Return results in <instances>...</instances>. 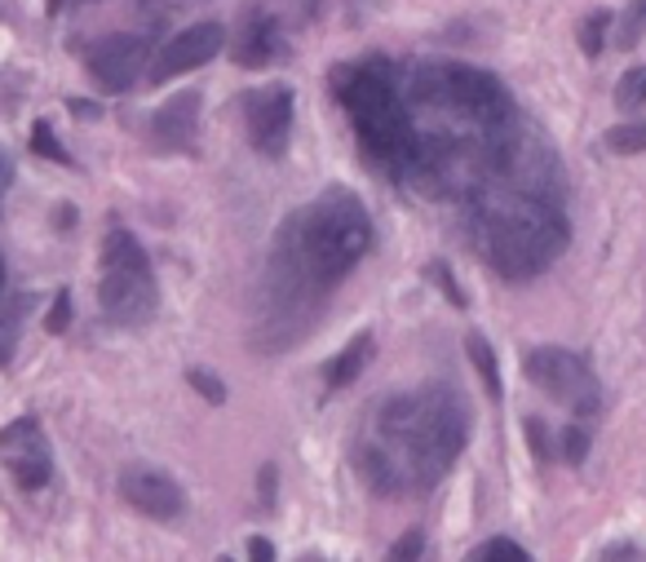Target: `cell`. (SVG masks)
Returning <instances> with one entry per match:
<instances>
[{
    "label": "cell",
    "mask_w": 646,
    "mask_h": 562,
    "mask_svg": "<svg viewBox=\"0 0 646 562\" xmlns=\"http://www.w3.org/2000/svg\"><path fill=\"white\" fill-rule=\"evenodd\" d=\"M32 156H45V160H54V164H71V156H67V147L54 138V125H49V121H36V125H32Z\"/></svg>",
    "instance_id": "44dd1931"
},
{
    "label": "cell",
    "mask_w": 646,
    "mask_h": 562,
    "mask_svg": "<svg viewBox=\"0 0 646 562\" xmlns=\"http://www.w3.org/2000/svg\"><path fill=\"white\" fill-rule=\"evenodd\" d=\"M429 279H435V284H439V288H443V293H448V301H452V306H457V310H461V306H465V293H461V284H457V279H452V271H448V266H443V262H435V266H429Z\"/></svg>",
    "instance_id": "f546056e"
},
{
    "label": "cell",
    "mask_w": 646,
    "mask_h": 562,
    "mask_svg": "<svg viewBox=\"0 0 646 562\" xmlns=\"http://www.w3.org/2000/svg\"><path fill=\"white\" fill-rule=\"evenodd\" d=\"M10 182H14V160L0 151V199H5V191H10Z\"/></svg>",
    "instance_id": "d6a6232c"
},
{
    "label": "cell",
    "mask_w": 646,
    "mask_h": 562,
    "mask_svg": "<svg viewBox=\"0 0 646 562\" xmlns=\"http://www.w3.org/2000/svg\"><path fill=\"white\" fill-rule=\"evenodd\" d=\"M195 129H199V93L195 89L173 93L151 116L155 147H164V151H191L195 147Z\"/></svg>",
    "instance_id": "5bb4252c"
},
{
    "label": "cell",
    "mask_w": 646,
    "mask_h": 562,
    "mask_svg": "<svg viewBox=\"0 0 646 562\" xmlns=\"http://www.w3.org/2000/svg\"><path fill=\"white\" fill-rule=\"evenodd\" d=\"M465 434L470 416L461 394L448 386H425L420 394L377 403L355 461L377 492H425L452 470L465 447Z\"/></svg>",
    "instance_id": "6da1fadb"
},
{
    "label": "cell",
    "mask_w": 646,
    "mask_h": 562,
    "mask_svg": "<svg viewBox=\"0 0 646 562\" xmlns=\"http://www.w3.org/2000/svg\"><path fill=\"white\" fill-rule=\"evenodd\" d=\"M27 301L32 297H10L0 306V368H5L19 351V332H23V314H27Z\"/></svg>",
    "instance_id": "2e32d148"
},
{
    "label": "cell",
    "mask_w": 646,
    "mask_h": 562,
    "mask_svg": "<svg viewBox=\"0 0 646 562\" xmlns=\"http://www.w3.org/2000/svg\"><path fill=\"white\" fill-rule=\"evenodd\" d=\"M522 368H527V381L531 386H541L550 399L567 403L576 416H598V408H602L598 381L589 377L585 359H576L572 351H563V346H535V351H527Z\"/></svg>",
    "instance_id": "52a82bcc"
},
{
    "label": "cell",
    "mask_w": 646,
    "mask_h": 562,
    "mask_svg": "<svg viewBox=\"0 0 646 562\" xmlns=\"http://www.w3.org/2000/svg\"><path fill=\"white\" fill-rule=\"evenodd\" d=\"M284 32H279V19L266 14V10H249L240 19V32H235V45H231V58L249 71L257 67H270L275 58H284Z\"/></svg>",
    "instance_id": "4fadbf2b"
},
{
    "label": "cell",
    "mask_w": 646,
    "mask_h": 562,
    "mask_svg": "<svg viewBox=\"0 0 646 562\" xmlns=\"http://www.w3.org/2000/svg\"><path fill=\"white\" fill-rule=\"evenodd\" d=\"M0 461H5L14 483L27 488V492H41L54 479V452H49L45 429H41L36 416H19L0 429Z\"/></svg>",
    "instance_id": "9c48e42d"
},
{
    "label": "cell",
    "mask_w": 646,
    "mask_h": 562,
    "mask_svg": "<svg viewBox=\"0 0 646 562\" xmlns=\"http://www.w3.org/2000/svg\"><path fill=\"white\" fill-rule=\"evenodd\" d=\"M257 501H262V509H275L279 505V466H262V474H257Z\"/></svg>",
    "instance_id": "4316f807"
},
{
    "label": "cell",
    "mask_w": 646,
    "mask_h": 562,
    "mask_svg": "<svg viewBox=\"0 0 646 562\" xmlns=\"http://www.w3.org/2000/svg\"><path fill=\"white\" fill-rule=\"evenodd\" d=\"M642 102H646V67H628L615 80V106L620 111H637Z\"/></svg>",
    "instance_id": "ac0fdd59"
},
{
    "label": "cell",
    "mask_w": 646,
    "mask_h": 562,
    "mask_svg": "<svg viewBox=\"0 0 646 562\" xmlns=\"http://www.w3.org/2000/svg\"><path fill=\"white\" fill-rule=\"evenodd\" d=\"M249 553H253L257 562H270V558H275V544H270L266 536H253V540H249Z\"/></svg>",
    "instance_id": "1f68e13d"
},
{
    "label": "cell",
    "mask_w": 646,
    "mask_h": 562,
    "mask_svg": "<svg viewBox=\"0 0 646 562\" xmlns=\"http://www.w3.org/2000/svg\"><path fill=\"white\" fill-rule=\"evenodd\" d=\"M160 288L151 275V262L142 253V244L116 227L102 240V284H97V310L120 323V328H138L155 314Z\"/></svg>",
    "instance_id": "5b68a950"
},
{
    "label": "cell",
    "mask_w": 646,
    "mask_h": 562,
    "mask_svg": "<svg viewBox=\"0 0 646 562\" xmlns=\"http://www.w3.org/2000/svg\"><path fill=\"white\" fill-rule=\"evenodd\" d=\"M76 5H93V0H49V14H62V10H76Z\"/></svg>",
    "instance_id": "836d02e7"
},
{
    "label": "cell",
    "mask_w": 646,
    "mask_h": 562,
    "mask_svg": "<svg viewBox=\"0 0 646 562\" xmlns=\"http://www.w3.org/2000/svg\"><path fill=\"white\" fill-rule=\"evenodd\" d=\"M67 111H71V116H80V121H97V116H102V106H97V102H80V98H71Z\"/></svg>",
    "instance_id": "4dcf8cb0"
},
{
    "label": "cell",
    "mask_w": 646,
    "mask_h": 562,
    "mask_svg": "<svg viewBox=\"0 0 646 562\" xmlns=\"http://www.w3.org/2000/svg\"><path fill=\"white\" fill-rule=\"evenodd\" d=\"M470 558H474V562H527V549H522L518 540H509V536H496V540L478 544Z\"/></svg>",
    "instance_id": "7402d4cb"
},
{
    "label": "cell",
    "mask_w": 646,
    "mask_h": 562,
    "mask_svg": "<svg viewBox=\"0 0 646 562\" xmlns=\"http://www.w3.org/2000/svg\"><path fill=\"white\" fill-rule=\"evenodd\" d=\"M611 10H593L585 23H580V49L589 54V58H598L602 54V45H607V32H611Z\"/></svg>",
    "instance_id": "d6986e66"
},
{
    "label": "cell",
    "mask_w": 646,
    "mask_h": 562,
    "mask_svg": "<svg viewBox=\"0 0 646 562\" xmlns=\"http://www.w3.org/2000/svg\"><path fill=\"white\" fill-rule=\"evenodd\" d=\"M120 496L147 514V518H160V523H173L186 514V492L177 488V479H169L164 470L155 466H129L120 474Z\"/></svg>",
    "instance_id": "8fae6325"
},
{
    "label": "cell",
    "mask_w": 646,
    "mask_h": 562,
    "mask_svg": "<svg viewBox=\"0 0 646 562\" xmlns=\"http://www.w3.org/2000/svg\"><path fill=\"white\" fill-rule=\"evenodd\" d=\"M186 381H191V390H195L199 399H208L212 408H222V403H227V386H222L218 372H208V368H186Z\"/></svg>",
    "instance_id": "603a6c76"
},
{
    "label": "cell",
    "mask_w": 646,
    "mask_h": 562,
    "mask_svg": "<svg viewBox=\"0 0 646 562\" xmlns=\"http://www.w3.org/2000/svg\"><path fill=\"white\" fill-rule=\"evenodd\" d=\"M483 257L505 279H531L567 249V217L545 195H483L474 213Z\"/></svg>",
    "instance_id": "3957f363"
},
{
    "label": "cell",
    "mask_w": 646,
    "mask_h": 562,
    "mask_svg": "<svg viewBox=\"0 0 646 562\" xmlns=\"http://www.w3.org/2000/svg\"><path fill=\"white\" fill-rule=\"evenodd\" d=\"M602 558H637V549L633 544H611V549H602Z\"/></svg>",
    "instance_id": "e575fe53"
},
{
    "label": "cell",
    "mask_w": 646,
    "mask_h": 562,
    "mask_svg": "<svg viewBox=\"0 0 646 562\" xmlns=\"http://www.w3.org/2000/svg\"><path fill=\"white\" fill-rule=\"evenodd\" d=\"M292 111H297V98L288 84H262L244 98V125H249V142L266 156V160H279L288 151V138H292Z\"/></svg>",
    "instance_id": "ba28073f"
},
{
    "label": "cell",
    "mask_w": 646,
    "mask_h": 562,
    "mask_svg": "<svg viewBox=\"0 0 646 562\" xmlns=\"http://www.w3.org/2000/svg\"><path fill=\"white\" fill-rule=\"evenodd\" d=\"M642 32H646V0H633V5H628V14L620 19V32H615V45H620V49H633Z\"/></svg>",
    "instance_id": "cb8c5ba5"
},
{
    "label": "cell",
    "mask_w": 646,
    "mask_h": 562,
    "mask_svg": "<svg viewBox=\"0 0 646 562\" xmlns=\"http://www.w3.org/2000/svg\"><path fill=\"white\" fill-rule=\"evenodd\" d=\"M527 438H531V452L541 457V461H550V457H554V443H550V429H545V421H541V416H527Z\"/></svg>",
    "instance_id": "83f0119b"
},
{
    "label": "cell",
    "mask_w": 646,
    "mask_h": 562,
    "mask_svg": "<svg viewBox=\"0 0 646 562\" xmlns=\"http://www.w3.org/2000/svg\"><path fill=\"white\" fill-rule=\"evenodd\" d=\"M342 102H346L350 121H355L359 147L368 151L372 164H381L390 173L416 169L420 138H416V125L407 116V106H403L394 80L385 76V67H377V62L355 67L350 84L342 89Z\"/></svg>",
    "instance_id": "277c9868"
},
{
    "label": "cell",
    "mask_w": 646,
    "mask_h": 562,
    "mask_svg": "<svg viewBox=\"0 0 646 562\" xmlns=\"http://www.w3.org/2000/svg\"><path fill=\"white\" fill-rule=\"evenodd\" d=\"M372 249V217L350 191H328L301 213L288 217V227L279 231L275 244V284L279 301L292 306H319V297L337 288L359 257ZM270 301V306H279Z\"/></svg>",
    "instance_id": "7a4b0ae2"
},
{
    "label": "cell",
    "mask_w": 646,
    "mask_h": 562,
    "mask_svg": "<svg viewBox=\"0 0 646 562\" xmlns=\"http://www.w3.org/2000/svg\"><path fill=\"white\" fill-rule=\"evenodd\" d=\"M420 553H425V536H420V527L403 531V536L394 540V549H390V558H394V562H407V558H420Z\"/></svg>",
    "instance_id": "f1b7e54d"
},
{
    "label": "cell",
    "mask_w": 646,
    "mask_h": 562,
    "mask_svg": "<svg viewBox=\"0 0 646 562\" xmlns=\"http://www.w3.org/2000/svg\"><path fill=\"white\" fill-rule=\"evenodd\" d=\"M372 355H377V336H372V332L350 336V346H342V351L328 359V368H323V381H328V390H346V386H355V381L368 372Z\"/></svg>",
    "instance_id": "9a60e30c"
},
{
    "label": "cell",
    "mask_w": 646,
    "mask_h": 562,
    "mask_svg": "<svg viewBox=\"0 0 646 562\" xmlns=\"http://www.w3.org/2000/svg\"><path fill=\"white\" fill-rule=\"evenodd\" d=\"M607 147H611L615 156H642V151H646V121H637V125H615V129L607 134Z\"/></svg>",
    "instance_id": "ffe728a7"
},
{
    "label": "cell",
    "mask_w": 646,
    "mask_h": 562,
    "mask_svg": "<svg viewBox=\"0 0 646 562\" xmlns=\"http://www.w3.org/2000/svg\"><path fill=\"white\" fill-rule=\"evenodd\" d=\"M563 457H567L572 466H585V457H589V434H585L580 425L563 429Z\"/></svg>",
    "instance_id": "484cf974"
},
{
    "label": "cell",
    "mask_w": 646,
    "mask_h": 562,
    "mask_svg": "<svg viewBox=\"0 0 646 562\" xmlns=\"http://www.w3.org/2000/svg\"><path fill=\"white\" fill-rule=\"evenodd\" d=\"M142 58H147L142 36H106L89 49V76L106 93H125V89H134Z\"/></svg>",
    "instance_id": "7c38bea8"
},
{
    "label": "cell",
    "mask_w": 646,
    "mask_h": 562,
    "mask_svg": "<svg viewBox=\"0 0 646 562\" xmlns=\"http://www.w3.org/2000/svg\"><path fill=\"white\" fill-rule=\"evenodd\" d=\"M465 355H470V364H474V372L483 377V386H487V394L492 399H500L505 390H500V368H496V351L487 346V336H478V332H470V342H465Z\"/></svg>",
    "instance_id": "e0dca14e"
},
{
    "label": "cell",
    "mask_w": 646,
    "mask_h": 562,
    "mask_svg": "<svg viewBox=\"0 0 646 562\" xmlns=\"http://www.w3.org/2000/svg\"><path fill=\"white\" fill-rule=\"evenodd\" d=\"M222 45H227V27H222L218 19H204V23L186 27V32H177V36L155 54V62H151V84H169V80H177V76L204 67L208 58L222 54Z\"/></svg>",
    "instance_id": "30bf717a"
},
{
    "label": "cell",
    "mask_w": 646,
    "mask_h": 562,
    "mask_svg": "<svg viewBox=\"0 0 646 562\" xmlns=\"http://www.w3.org/2000/svg\"><path fill=\"white\" fill-rule=\"evenodd\" d=\"M67 323H71V293L62 288V293H54V306H49V314H45V332H67Z\"/></svg>",
    "instance_id": "d4e9b609"
},
{
    "label": "cell",
    "mask_w": 646,
    "mask_h": 562,
    "mask_svg": "<svg viewBox=\"0 0 646 562\" xmlns=\"http://www.w3.org/2000/svg\"><path fill=\"white\" fill-rule=\"evenodd\" d=\"M416 93L429 106H448L461 111L465 121L483 125V129H509V93L500 89L496 76L465 67V62H429L416 71Z\"/></svg>",
    "instance_id": "8992f818"
}]
</instances>
